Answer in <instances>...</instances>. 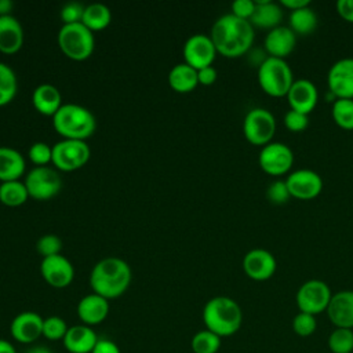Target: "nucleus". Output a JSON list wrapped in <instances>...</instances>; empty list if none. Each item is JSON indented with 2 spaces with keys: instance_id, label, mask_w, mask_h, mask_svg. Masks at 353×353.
<instances>
[{
  "instance_id": "f257e3e1",
  "label": "nucleus",
  "mask_w": 353,
  "mask_h": 353,
  "mask_svg": "<svg viewBox=\"0 0 353 353\" xmlns=\"http://www.w3.org/2000/svg\"><path fill=\"white\" fill-rule=\"evenodd\" d=\"M210 37L218 54L226 58H237L251 48L255 33L250 21L229 12L214 22Z\"/></svg>"
},
{
  "instance_id": "f03ea898",
  "label": "nucleus",
  "mask_w": 353,
  "mask_h": 353,
  "mask_svg": "<svg viewBox=\"0 0 353 353\" xmlns=\"http://www.w3.org/2000/svg\"><path fill=\"white\" fill-rule=\"evenodd\" d=\"M132 272L130 265L116 256L98 261L90 273V287L92 292L109 299L121 296L130 287Z\"/></svg>"
},
{
  "instance_id": "7ed1b4c3",
  "label": "nucleus",
  "mask_w": 353,
  "mask_h": 353,
  "mask_svg": "<svg viewBox=\"0 0 353 353\" xmlns=\"http://www.w3.org/2000/svg\"><path fill=\"white\" fill-rule=\"evenodd\" d=\"M203 321L205 328L218 336H230L241 327L243 310L229 296H214L203 307Z\"/></svg>"
},
{
  "instance_id": "20e7f679",
  "label": "nucleus",
  "mask_w": 353,
  "mask_h": 353,
  "mask_svg": "<svg viewBox=\"0 0 353 353\" xmlns=\"http://www.w3.org/2000/svg\"><path fill=\"white\" fill-rule=\"evenodd\" d=\"M52 127L62 139L85 141L97 130L95 116L77 103H63L52 116Z\"/></svg>"
},
{
  "instance_id": "39448f33",
  "label": "nucleus",
  "mask_w": 353,
  "mask_h": 353,
  "mask_svg": "<svg viewBox=\"0 0 353 353\" xmlns=\"http://www.w3.org/2000/svg\"><path fill=\"white\" fill-rule=\"evenodd\" d=\"M258 83L268 95L284 97L294 83L292 69L285 59L268 55L258 66Z\"/></svg>"
},
{
  "instance_id": "423d86ee",
  "label": "nucleus",
  "mask_w": 353,
  "mask_h": 353,
  "mask_svg": "<svg viewBox=\"0 0 353 353\" xmlns=\"http://www.w3.org/2000/svg\"><path fill=\"white\" fill-rule=\"evenodd\" d=\"M57 41L63 55L76 62L88 59L95 48L94 33L81 22L62 25L58 32Z\"/></svg>"
},
{
  "instance_id": "0eeeda50",
  "label": "nucleus",
  "mask_w": 353,
  "mask_h": 353,
  "mask_svg": "<svg viewBox=\"0 0 353 353\" xmlns=\"http://www.w3.org/2000/svg\"><path fill=\"white\" fill-rule=\"evenodd\" d=\"M276 119L265 108H252L243 120V134L255 146H265L272 142L276 132Z\"/></svg>"
},
{
  "instance_id": "6e6552de",
  "label": "nucleus",
  "mask_w": 353,
  "mask_h": 353,
  "mask_svg": "<svg viewBox=\"0 0 353 353\" xmlns=\"http://www.w3.org/2000/svg\"><path fill=\"white\" fill-rule=\"evenodd\" d=\"M91 156L85 141L61 139L52 145V164L57 170L70 172L84 167Z\"/></svg>"
},
{
  "instance_id": "1a4fd4ad",
  "label": "nucleus",
  "mask_w": 353,
  "mask_h": 353,
  "mask_svg": "<svg viewBox=\"0 0 353 353\" xmlns=\"http://www.w3.org/2000/svg\"><path fill=\"white\" fill-rule=\"evenodd\" d=\"M23 183L29 197L39 201H46L55 197L62 188V179L58 171L48 165L33 167L25 175Z\"/></svg>"
},
{
  "instance_id": "9d476101",
  "label": "nucleus",
  "mask_w": 353,
  "mask_h": 353,
  "mask_svg": "<svg viewBox=\"0 0 353 353\" xmlns=\"http://www.w3.org/2000/svg\"><path fill=\"white\" fill-rule=\"evenodd\" d=\"M331 296L332 294L327 283L317 279H312L305 281L298 288L295 301L299 312L316 316L327 310Z\"/></svg>"
},
{
  "instance_id": "9b49d317",
  "label": "nucleus",
  "mask_w": 353,
  "mask_h": 353,
  "mask_svg": "<svg viewBox=\"0 0 353 353\" xmlns=\"http://www.w3.org/2000/svg\"><path fill=\"white\" fill-rule=\"evenodd\" d=\"M259 167L269 175H283L291 170L294 153L290 146L283 142H270L262 146L258 157Z\"/></svg>"
},
{
  "instance_id": "f8f14e48",
  "label": "nucleus",
  "mask_w": 353,
  "mask_h": 353,
  "mask_svg": "<svg viewBox=\"0 0 353 353\" xmlns=\"http://www.w3.org/2000/svg\"><path fill=\"white\" fill-rule=\"evenodd\" d=\"M182 54L185 63L194 68L196 70H200L203 68L212 66L218 52L210 34L196 33L185 41Z\"/></svg>"
},
{
  "instance_id": "ddd939ff",
  "label": "nucleus",
  "mask_w": 353,
  "mask_h": 353,
  "mask_svg": "<svg viewBox=\"0 0 353 353\" xmlns=\"http://www.w3.org/2000/svg\"><path fill=\"white\" fill-rule=\"evenodd\" d=\"M287 188L291 197L299 200H312L323 190V179L320 174L309 168H299L292 171L285 178Z\"/></svg>"
},
{
  "instance_id": "4468645a",
  "label": "nucleus",
  "mask_w": 353,
  "mask_h": 353,
  "mask_svg": "<svg viewBox=\"0 0 353 353\" xmlns=\"http://www.w3.org/2000/svg\"><path fill=\"white\" fill-rule=\"evenodd\" d=\"M327 85L335 99H353V58H341L332 63L327 74Z\"/></svg>"
},
{
  "instance_id": "2eb2a0df",
  "label": "nucleus",
  "mask_w": 353,
  "mask_h": 353,
  "mask_svg": "<svg viewBox=\"0 0 353 353\" xmlns=\"http://www.w3.org/2000/svg\"><path fill=\"white\" fill-rule=\"evenodd\" d=\"M40 273L44 281L54 288H65L74 279V268L62 254L43 258L40 263Z\"/></svg>"
},
{
  "instance_id": "dca6fc26",
  "label": "nucleus",
  "mask_w": 353,
  "mask_h": 353,
  "mask_svg": "<svg viewBox=\"0 0 353 353\" xmlns=\"http://www.w3.org/2000/svg\"><path fill=\"white\" fill-rule=\"evenodd\" d=\"M43 321L44 319L36 312H21L12 319L10 334L14 341L22 345H32L43 336Z\"/></svg>"
},
{
  "instance_id": "f3484780",
  "label": "nucleus",
  "mask_w": 353,
  "mask_h": 353,
  "mask_svg": "<svg viewBox=\"0 0 353 353\" xmlns=\"http://www.w3.org/2000/svg\"><path fill=\"white\" fill-rule=\"evenodd\" d=\"M277 269L274 255L263 248L250 250L243 258L244 273L255 281H265L270 279Z\"/></svg>"
},
{
  "instance_id": "a211bd4d",
  "label": "nucleus",
  "mask_w": 353,
  "mask_h": 353,
  "mask_svg": "<svg viewBox=\"0 0 353 353\" xmlns=\"http://www.w3.org/2000/svg\"><path fill=\"white\" fill-rule=\"evenodd\" d=\"M325 312L335 328L353 330V291L343 290L332 294Z\"/></svg>"
},
{
  "instance_id": "6ab92c4d",
  "label": "nucleus",
  "mask_w": 353,
  "mask_h": 353,
  "mask_svg": "<svg viewBox=\"0 0 353 353\" xmlns=\"http://www.w3.org/2000/svg\"><path fill=\"white\" fill-rule=\"evenodd\" d=\"M287 99L291 110L309 114L316 108L319 101L317 87L307 79L294 80L287 94Z\"/></svg>"
},
{
  "instance_id": "aec40b11",
  "label": "nucleus",
  "mask_w": 353,
  "mask_h": 353,
  "mask_svg": "<svg viewBox=\"0 0 353 353\" xmlns=\"http://www.w3.org/2000/svg\"><path fill=\"white\" fill-rule=\"evenodd\" d=\"M296 46V34L290 29V26H277L269 30L263 40L265 51L269 57L285 59Z\"/></svg>"
},
{
  "instance_id": "412c9836",
  "label": "nucleus",
  "mask_w": 353,
  "mask_h": 353,
  "mask_svg": "<svg viewBox=\"0 0 353 353\" xmlns=\"http://www.w3.org/2000/svg\"><path fill=\"white\" fill-rule=\"evenodd\" d=\"M77 317L85 325L101 324L109 314V301L95 292L83 296L77 303Z\"/></svg>"
},
{
  "instance_id": "4be33fe9",
  "label": "nucleus",
  "mask_w": 353,
  "mask_h": 353,
  "mask_svg": "<svg viewBox=\"0 0 353 353\" xmlns=\"http://www.w3.org/2000/svg\"><path fill=\"white\" fill-rule=\"evenodd\" d=\"M98 339L92 327L77 324L69 327L62 343L69 353H91Z\"/></svg>"
},
{
  "instance_id": "5701e85b",
  "label": "nucleus",
  "mask_w": 353,
  "mask_h": 353,
  "mask_svg": "<svg viewBox=\"0 0 353 353\" xmlns=\"http://www.w3.org/2000/svg\"><path fill=\"white\" fill-rule=\"evenodd\" d=\"M23 46V28L21 22L12 17H0V52L12 55Z\"/></svg>"
},
{
  "instance_id": "b1692460",
  "label": "nucleus",
  "mask_w": 353,
  "mask_h": 353,
  "mask_svg": "<svg viewBox=\"0 0 353 353\" xmlns=\"http://www.w3.org/2000/svg\"><path fill=\"white\" fill-rule=\"evenodd\" d=\"M32 103L40 114L50 117H52L63 105L61 91L50 83H43L33 90Z\"/></svg>"
},
{
  "instance_id": "393cba45",
  "label": "nucleus",
  "mask_w": 353,
  "mask_h": 353,
  "mask_svg": "<svg viewBox=\"0 0 353 353\" xmlns=\"http://www.w3.org/2000/svg\"><path fill=\"white\" fill-rule=\"evenodd\" d=\"M26 170L23 154L8 146H0V181H19Z\"/></svg>"
},
{
  "instance_id": "a878e982",
  "label": "nucleus",
  "mask_w": 353,
  "mask_h": 353,
  "mask_svg": "<svg viewBox=\"0 0 353 353\" xmlns=\"http://www.w3.org/2000/svg\"><path fill=\"white\" fill-rule=\"evenodd\" d=\"M283 19V10L272 0H255V10L250 22L252 26L261 29H274L280 26Z\"/></svg>"
},
{
  "instance_id": "bb28decb",
  "label": "nucleus",
  "mask_w": 353,
  "mask_h": 353,
  "mask_svg": "<svg viewBox=\"0 0 353 353\" xmlns=\"http://www.w3.org/2000/svg\"><path fill=\"white\" fill-rule=\"evenodd\" d=\"M168 84L179 94L190 92L199 84L197 70L185 62L176 63L168 73Z\"/></svg>"
},
{
  "instance_id": "cd10ccee",
  "label": "nucleus",
  "mask_w": 353,
  "mask_h": 353,
  "mask_svg": "<svg viewBox=\"0 0 353 353\" xmlns=\"http://www.w3.org/2000/svg\"><path fill=\"white\" fill-rule=\"evenodd\" d=\"M112 12L108 6L102 3H92L85 6L81 23L90 29L92 33L98 30H103L110 25Z\"/></svg>"
},
{
  "instance_id": "c85d7f7f",
  "label": "nucleus",
  "mask_w": 353,
  "mask_h": 353,
  "mask_svg": "<svg viewBox=\"0 0 353 353\" xmlns=\"http://www.w3.org/2000/svg\"><path fill=\"white\" fill-rule=\"evenodd\" d=\"M317 15L310 6L294 10L290 12V29L296 36H306L317 28Z\"/></svg>"
},
{
  "instance_id": "c756f323",
  "label": "nucleus",
  "mask_w": 353,
  "mask_h": 353,
  "mask_svg": "<svg viewBox=\"0 0 353 353\" xmlns=\"http://www.w3.org/2000/svg\"><path fill=\"white\" fill-rule=\"evenodd\" d=\"M29 199L22 181H8L0 183V203L7 207H19Z\"/></svg>"
},
{
  "instance_id": "7c9ffc66",
  "label": "nucleus",
  "mask_w": 353,
  "mask_h": 353,
  "mask_svg": "<svg viewBox=\"0 0 353 353\" xmlns=\"http://www.w3.org/2000/svg\"><path fill=\"white\" fill-rule=\"evenodd\" d=\"M18 80L15 72L4 62H0V108L8 105L17 95Z\"/></svg>"
},
{
  "instance_id": "2f4dec72",
  "label": "nucleus",
  "mask_w": 353,
  "mask_h": 353,
  "mask_svg": "<svg viewBox=\"0 0 353 353\" xmlns=\"http://www.w3.org/2000/svg\"><path fill=\"white\" fill-rule=\"evenodd\" d=\"M221 336L205 328L193 335L190 347L193 353H216L221 347Z\"/></svg>"
},
{
  "instance_id": "473e14b6",
  "label": "nucleus",
  "mask_w": 353,
  "mask_h": 353,
  "mask_svg": "<svg viewBox=\"0 0 353 353\" xmlns=\"http://www.w3.org/2000/svg\"><path fill=\"white\" fill-rule=\"evenodd\" d=\"M331 114L336 125H339L343 130H353V99H334Z\"/></svg>"
},
{
  "instance_id": "72a5a7b5",
  "label": "nucleus",
  "mask_w": 353,
  "mask_h": 353,
  "mask_svg": "<svg viewBox=\"0 0 353 353\" xmlns=\"http://www.w3.org/2000/svg\"><path fill=\"white\" fill-rule=\"evenodd\" d=\"M328 349L332 353H352L353 352V330L335 328L328 335Z\"/></svg>"
},
{
  "instance_id": "f704fd0d",
  "label": "nucleus",
  "mask_w": 353,
  "mask_h": 353,
  "mask_svg": "<svg viewBox=\"0 0 353 353\" xmlns=\"http://www.w3.org/2000/svg\"><path fill=\"white\" fill-rule=\"evenodd\" d=\"M69 327L59 316L46 317L43 321V336L48 341H63Z\"/></svg>"
},
{
  "instance_id": "c9c22d12",
  "label": "nucleus",
  "mask_w": 353,
  "mask_h": 353,
  "mask_svg": "<svg viewBox=\"0 0 353 353\" xmlns=\"http://www.w3.org/2000/svg\"><path fill=\"white\" fill-rule=\"evenodd\" d=\"M28 157L34 167H44L52 163V146L41 141L34 142L28 150Z\"/></svg>"
},
{
  "instance_id": "e433bc0d",
  "label": "nucleus",
  "mask_w": 353,
  "mask_h": 353,
  "mask_svg": "<svg viewBox=\"0 0 353 353\" xmlns=\"http://www.w3.org/2000/svg\"><path fill=\"white\" fill-rule=\"evenodd\" d=\"M316 327H317V321H316V316L313 314L299 312L292 319V330L296 335L302 338L310 336L316 331Z\"/></svg>"
},
{
  "instance_id": "4c0bfd02",
  "label": "nucleus",
  "mask_w": 353,
  "mask_h": 353,
  "mask_svg": "<svg viewBox=\"0 0 353 353\" xmlns=\"http://www.w3.org/2000/svg\"><path fill=\"white\" fill-rule=\"evenodd\" d=\"M36 250L43 258L59 255L62 251V240L57 234H44L36 241Z\"/></svg>"
},
{
  "instance_id": "58836bf2",
  "label": "nucleus",
  "mask_w": 353,
  "mask_h": 353,
  "mask_svg": "<svg viewBox=\"0 0 353 353\" xmlns=\"http://www.w3.org/2000/svg\"><path fill=\"white\" fill-rule=\"evenodd\" d=\"M266 197L273 204H284L291 199L285 181L276 179L266 189Z\"/></svg>"
},
{
  "instance_id": "ea45409f",
  "label": "nucleus",
  "mask_w": 353,
  "mask_h": 353,
  "mask_svg": "<svg viewBox=\"0 0 353 353\" xmlns=\"http://www.w3.org/2000/svg\"><path fill=\"white\" fill-rule=\"evenodd\" d=\"M84 8H85V6H83L81 3H77V1L66 3L61 8V12H59V17H61L63 25H72V23L81 22Z\"/></svg>"
},
{
  "instance_id": "a19ab883",
  "label": "nucleus",
  "mask_w": 353,
  "mask_h": 353,
  "mask_svg": "<svg viewBox=\"0 0 353 353\" xmlns=\"http://www.w3.org/2000/svg\"><path fill=\"white\" fill-rule=\"evenodd\" d=\"M284 125L292 132H301L309 125V114L290 109L284 114Z\"/></svg>"
},
{
  "instance_id": "79ce46f5",
  "label": "nucleus",
  "mask_w": 353,
  "mask_h": 353,
  "mask_svg": "<svg viewBox=\"0 0 353 353\" xmlns=\"http://www.w3.org/2000/svg\"><path fill=\"white\" fill-rule=\"evenodd\" d=\"M255 10V1L254 0H234L232 3V14L250 21Z\"/></svg>"
},
{
  "instance_id": "37998d69",
  "label": "nucleus",
  "mask_w": 353,
  "mask_h": 353,
  "mask_svg": "<svg viewBox=\"0 0 353 353\" xmlns=\"http://www.w3.org/2000/svg\"><path fill=\"white\" fill-rule=\"evenodd\" d=\"M197 77H199V84L211 85L215 83V80L218 77V72L214 66H207V68L197 70Z\"/></svg>"
},
{
  "instance_id": "c03bdc74",
  "label": "nucleus",
  "mask_w": 353,
  "mask_h": 353,
  "mask_svg": "<svg viewBox=\"0 0 353 353\" xmlns=\"http://www.w3.org/2000/svg\"><path fill=\"white\" fill-rule=\"evenodd\" d=\"M91 353H121V352L116 342H113L112 339H108V338H102V339H98V342Z\"/></svg>"
},
{
  "instance_id": "a18cd8bd",
  "label": "nucleus",
  "mask_w": 353,
  "mask_h": 353,
  "mask_svg": "<svg viewBox=\"0 0 353 353\" xmlns=\"http://www.w3.org/2000/svg\"><path fill=\"white\" fill-rule=\"evenodd\" d=\"M336 12L347 22H353V0H338Z\"/></svg>"
},
{
  "instance_id": "49530a36",
  "label": "nucleus",
  "mask_w": 353,
  "mask_h": 353,
  "mask_svg": "<svg viewBox=\"0 0 353 353\" xmlns=\"http://www.w3.org/2000/svg\"><path fill=\"white\" fill-rule=\"evenodd\" d=\"M280 3H281V6L287 7V8L291 10V11L310 6V1H309V0H281Z\"/></svg>"
},
{
  "instance_id": "de8ad7c7",
  "label": "nucleus",
  "mask_w": 353,
  "mask_h": 353,
  "mask_svg": "<svg viewBox=\"0 0 353 353\" xmlns=\"http://www.w3.org/2000/svg\"><path fill=\"white\" fill-rule=\"evenodd\" d=\"M14 8V3L11 0H0V17L11 15Z\"/></svg>"
},
{
  "instance_id": "09e8293b",
  "label": "nucleus",
  "mask_w": 353,
  "mask_h": 353,
  "mask_svg": "<svg viewBox=\"0 0 353 353\" xmlns=\"http://www.w3.org/2000/svg\"><path fill=\"white\" fill-rule=\"evenodd\" d=\"M0 353H17V349L10 341L0 338Z\"/></svg>"
},
{
  "instance_id": "8fccbe9b",
  "label": "nucleus",
  "mask_w": 353,
  "mask_h": 353,
  "mask_svg": "<svg viewBox=\"0 0 353 353\" xmlns=\"http://www.w3.org/2000/svg\"><path fill=\"white\" fill-rule=\"evenodd\" d=\"M23 353H51V350L44 345H33L29 349H26Z\"/></svg>"
}]
</instances>
